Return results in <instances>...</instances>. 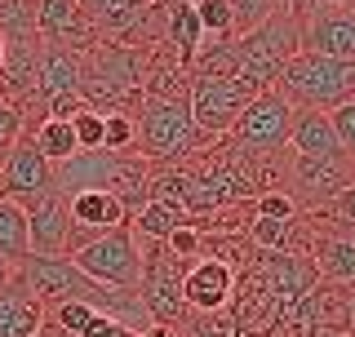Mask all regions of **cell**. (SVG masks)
Returning a JSON list of instances; mask_svg holds the SVG:
<instances>
[{
    "label": "cell",
    "instance_id": "36",
    "mask_svg": "<svg viewBox=\"0 0 355 337\" xmlns=\"http://www.w3.org/2000/svg\"><path fill=\"white\" fill-rule=\"evenodd\" d=\"M315 337H347V333H342V329H320Z\"/></svg>",
    "mask_w": 355,
    "mask_h": 337
},
{
    "label": "cell",
    "instance_id": "20",
    "mask_svg": "<svg viewBox=\"0 0 355 337\" xmlns=\"http://www.w3.org/2000/svg\"><path fill=\"white\" fill-rule=\"evenodd\" d=\"M164 36H169V44H173V58L182 62V67H191L200 40H205V31H200V22H196L191 0H182V5H169V9H164Z\"/></svg>",
    "mask_w": 355,
    "mask_h": 337
},
{
    "label": "cell",
    "instance_id": "9",
    "mask_svg": "<svg viewBox=\"0 0 355 337\" xmlns=\"http://www.w3.org/2000/svg\"><path fill=\"white\" fill-rule=\"evenodd\" d=\"M311 227V262L333 288H355V227L333 218H315Z\"/></svg>",
    "mask_w": 355,
    "mask_h": 337
},
{
    "label": "cell",
    "instance_id": "28",
    "mask_svg": "<svg viewBox=\"0 0 355 337\" xmlns=\"http://www.w3.org/2000/svg\"><path fill=\"white\" fill-rule=\"evenodd\" d=\"M253 213H258V218H271V222L302 218V209L293 205V196H288V191H262V196L253 200Z\"/></svg>",
    "mask_w": 355,
    "mask_h": 337
},
{
    "label": "cell",
    "instance_id": "31",
    "mask_svg": "<svg viewBox=\"0 0 355 337\" xmlns=\"http://www.w3.org/2000/svg\"><path fill=\"white\" fill-rule=\"evenodd\" d=\"M22 133V107L18 103H0V151H9Z\"/></svg>",
    "mask_w": 355,
    "mask_h": 337
},
{
    "label": "cell",
    "instance_id": "4",
    "mask_svg": "<svg viewBox=\"0 0 355 337\" xmlns=\"http://www.w3.org/2000/svg\"><path fill=\"white\" fill-rule=\"evenodd\" d=\"M71 262L103 288H116V293H138V279H142V249H138V235H133V222L125 227H111L103 235H94L89 244L71 253Z\"/></svg>",
    "mask_w": 355,
    "mask_h": 337
},
{
    "label": "cell",
    "instance_id": "32",
    "mask_svg": "<svg viewBox=\"0 0 355 337\" xmlns=\"http://www.w3.org/2000/svg\"><path fill=\"white\" fill-rule=\"evenodd\" d=\"M320 218H333V222H347V227H355V182L347 191H338V196L329 200V209H320Z\"/></svg>",
    "mask_w": 355,
    "mask_h": 337
},
{
    "label": "cell",
    "instance_id": "35",
    "mask_svg": "<svg viewBox=\"0 0 355 337\" xmlns=\"http://www.w3.org/2000/svg\"><path fill=\"white\" fill-rule=\"evenodd\" d=\"M9 279H14V266H9V262H0V288H5Z\"/></svg>",
    "mask_w": 355,
    "mask_h": 337
},
{
    "label": "cell",
    "instance_id": "33",
    "mask_svg": "<svg viewBox=\"0 0 355 337\" xmlns=\"http://www.w3.org/2000/svg\"><path fill=\"white\" fill-rule=\"evenodd\" d=\"M80 337H142V333H133V329H125L120 320H111V316H103V311H98Z\"/></svg>",
    "mask_w": 355,
    "mask_h": 337
},
{
    "label": "cell",
    "instance_id": "25",
    "mask_svg": "<svg viewBox=\"0 0 355 337\" xmlns=\"http://www.w3.org/2000/svg\"><path fill=\"white\" fill-rule=\"evenodd\" d=\"M138 142V120L129 111H103V151L111 155H129V147Z\"/></svg>",
    "mask_w": 355,
    "mask_h": 337
},
{
    "label": "cell",
    "instance_id": "34",
    "mask_svg": "<svg viewBox=\"0 0 355 337\" xmlns=\"http://www.w3.org/2000/svg\"><path fill=\"white\" fill-rule=\"evenodd\" d=\"M280 9H288L293 18H306L311 9H315V0H280Z\"/></svg>",
    "mask_w": 355,
    "mask_h": 337
},
{
    "label": "cell",
    "instance_id": "27",
    "mask_svg": "<svg viewBox=\"0 0 355 337\" xmlns=\"http://www.w3.org/2000/svg\"><path fill=\"white\" fill-rule=\"evenodd\" d=\"M71 133H76V147L80 151H103V111L76 107L71 111Z\"/></svg>",
    "mask_w": 355,
    "mask_h": 337
},
{
    "label": "cell",
    "instance_id": "10",
    "mask_svg": "<svg viewBox=\"0 0 355 337\" xmlns=\"http://www.w3.org/2000/svg\"><path fill=\"white\" fill-rule=\"evenodd\" d=\"M297 40H302V53L355 62V9L351 5H315L302 18Z\"/></svg>",
    "mask_w": 355,
    "mask_h": 337
},
{
    "label": "cell",
    "instance_id": "1",
    "mask_svg": "<svg viewBox=\"0 0 355 337\" xmlns=\"http://www.w3.org/2000/svg\"><path fill=\"white\" fill-rule=\"evenodd\" d=\"M297 31H302V18H293L288 9H275L271 18H262L258 27H249V31L236 36V76L253 94L275 89L280 71L302 53Z\"/></svg>",
    "mask_w": 355,
    "mask_h": 337
},
{
    "label": "cell",
    "instance_id": "6",
    "mask_svg": "<svg viewBox=\"0 0 355 337\" xmlns=\"http://www.w3.org/2000/svg\"><path fill=\"white\" fill-rule=\"evenodd\" d=\"M253 98L258 94L240 76H205V80H191V89H187V107H191V120L205 138L231 133V125L240 120V111Z\"/></svg>",
    "mask_w": 355,
    "mask_h": 337
},
{
    "label": "cell",
    "instance_id": "38",
    "mask_svg": "<svg viewBox=\"0 0 355 337\" xmlns=\"http://www.w3.org/2000/svg\"><path fill=\"white\" fill-rule=\"evenodd\" d=\"M351 9H355V0H351Z\"/></svg>",
    "mask_w": 355,
    "mask_h": 337
},
{
    "label": "cell",
    "instance_id": "11",
    "mask_svg": "<svg viewBox=\"0 0 355 337\" xmlns=\"http://www.w3.org/2000/svg\"><path fill=\"white\" fill-rule=\"evenodd\" d=\"M236 297V266L227 257H196L182 275V306H191L196 316H218L227 311V302Z\"/></svg>",
    "mask_w": 355,
    "mask_h": 337
},
{
    "label": "cell",
    "instance_id": "5",
    "mask_svg": "<svg viewBox=\"0 0 355 337\" xmlns=\"http://www.w3.org/2000/svg\"><path fill=\"white\" fill-rule=\"evenodd\" d=\"M293 116L297 111L284 103L275 89L258 94L249 107L240 111V120L231 125V147L249 155H280L293 138Z\"/></svg>",
    "mask_w": 355,
    "mask_h": 337
},
{
    "label": "cell",
    "instance_id": "23",
    "mask_svg": "<svg viewBox=\"0 0 355 337\" xmlns=\"http://www.w3.org/2000/svg\"><path fill=\"white\" fill-rule=\"evenodd\" d=\"M31 147H36L49 164H62V160H71L76 151V133H71V120H40L36 129H31Z\"/></svg>",
    "mask_w": 355,
    "mask_h": 337
},
{
    "label": "cell",
    "instance_id": "2",
    "mask_svg": "<svg viewBox=\"0 0 355 337\" xmlns=\"http://www.w3.org/2000/svg\"><path fill=\"white\" fill-rule=\"evenodd\" d=\"M275 94L293 111H333L342 103H355V62L320 58V53H297L280 71Z\"/></svg>",
    "mask_w": 355,
    "mask_h": 337
},
{
    "label": "cell",
    "instance_id": "7",
    "mask_svg": "<svg viewBox=\"0 0 355 337\" xmlns=\"http://www.w3.org/2000/svg\"><path fill=\"white\" fill-rule=\"evenodd\" d=\"M80 89H85V53L62 49V44H44L40 53V107L44 120H71V111L80 107Z\"/></svg>",
    "mask_w": 355,
    "mask_h": 337
},
{
    "label": "cell",
    "instance_id": "21",
    "mask_svg": "<svg viewBox=\"0 0 355 337\" xmlns=\"http://www.w3.org/2000/svg\"><path fill=\"white\" fill-rule=\"evenodd\" d=\"M187 71H191V80H205V76H236V36H205Z\"/></svg>",
    "mask_w": 355,
    "mask_h": 337
},
{
    "label": "cell",
    "instance_id": "19",
    "mask_svg": "<svg viewBox=\"0 0 355 337\" xmlns=\"http://www.w3.org/2000/svg\"><path fill=\"white\" fill-rule=\"evenodd\" d=\"M31 257V235H27V213L18 200L0 196V262L22 266Z\"/></svg>",
    "mask_w": 355,
    "mask_h": 337
},
{
    "label": "cell",
    "instance_id": "17",
    "mask_svg": "<svg viewBox=\"0 0 355 337\" xmlns=\"http://www.w3.org/2000/svg\"><path fill=\"white\" fill-rule=\"evenodd\" d=\"M36 329H40V302L14 275L0 288V337H36Z\"/></svg>",
    "mask_w": 355,
    "mask_h": 337
},
{
    "label": "cell",
    "instance_id": "26",
    "mask_svg": "<svg viewBox=\"0 0 355 337\" xmlns=\"http://www.w3.org/2000/svg\"><path fill=\"white\" fill-rule=\"evenodd\" d=\"M196 22L205 36H236V9L231 0H191Z\"/></svg>",
    "mask_w": 355,
    "mask_h": 337
},
{
    "label": "cell",
    "instance_id": "29",
    "mask_svg": "<svg viewBox=\"0 0 355 337\" xmlns=\"http://www.w3.org/2000/svg\"><path fill=\"white\" fill-rule=\"evenodd\" d=\"M98 311L94 306H85V302H62L58 311H53V324H58V333L62 337H80L89 329V320H94Z\"/></svg>",
    "mask_w": 355,
    "mask_h": 337
},
{
    "label": "cell",
    "instance_id": "13",
    "mask_svg": "<svg viewBox=\"0 0 355 337\" xmlns=\"http://www.w3.org/2000/svg\"><path fill=\"white\" fill-rule=\"evenodd\" d=\"M258 279H262L266 297H271V306L284 316L297 297L315 288L320 271H315V262H311L306 253H266L262 266H258Z\"/></svg>",
    "mask_w": 355,
    "mask_h": 337
},
{
    "label": "cell",
    "instance_id": "16",
    "mask_svg": "<svg viewBox=\"0 0 355 337\" xmlns=\"http://www.w3.org/2000/svg\"><path fill=\"white\" fill-rule=\"evenodd\" d=\"M288 147L302 155V160H338V155H347L342 142H338V133H333L329 111H297Z\"/></svg>",
    "mask_w": 355,
    "mask_h": 337
},
{
    "label": "cell",
    "instance_id": "18",
    "mask_svg": "<svg viewBox=\"0 0 355 337\" xmlns=\"http://www.w3.org/2000/svg\"><path fill=\"white\" fill-rule=\"evenodd\" d=\"M80 14L89 18V27L116 31V36H129V27L147 14V0H76Z\"/></svg>",
    "mask_w": 355,
    "mask_h": 337
},
{
    "label": "cell",
    "instance_id": "14",
    "mask_svg": "<svg viewBox=\"0 0 355 337\" xmlns=\"http://www.w3.org/2000/svg\"><path fill=\"white\" fill-rule=\"evenodd\" d=\"M44 191H53V164L31 147V138H18L0 164V196L22 205V200L44 196Z\"/></svg>",
    "mask_w": 355,
    "mask_h": 337
},
{
    "label": "cell",
    "instance_id": "37",
    "mask_svg": "<svg viewBox=\"0 0 355 337\" xmlns=\"http://www.w3.org/2000/svg\"><path fill=\"white\" fill-rule=\"evenodd\" d=\"M0 62H5V36H0Z\"/></svg>",
    "mask_w": 355,
    "mask_h": 337
},
{
    "label": "cell",
    "instance_id": "12",
    "mask_svg": "<svg viewBox=\"0 0 355 337\" xmlns=\"http://www.w3.org/2000/svg\"><path fill=\"white\" fill-rule=\"evenodd\" d=\"M22 213H27L31 257H67V244H71V213H67V200L58 191L22 200Z\"/></svg>",
    "mask_w": 355,
    "mask_h": 337
},
{
    "label": "cell",
    "instance_id": "15",
    "mask_svg": "<svg viewBox=\"0 0 355 337\" xmlns=\"http://www.w3.org/2000/svg\"><path fill=\"white\" fill-rule=\"evenodd\" d=\"M36 31L44 44H62V49L85 53L98 40V31L89 27L76 0H36Z\"/></svg>",
    "mask_w": 355,
    "mask_h": 337
},
{
    "label": "cell",
    "instance_id": "22",
    "mask_svg": "<svg viewBox=\"0 0 355 337\" xmlns=\"http://www.w3.org/2000/svg\"><path fill=\"white\" fill-rule=\"evenodd\" d=\"M182 227H196V218L178 205H164V200H151L142 213H133V231H142L147 240H169Z\"/></svg>",
    "mask_w": 355,
    "mask_h": 337
},
{
    "label": "cell",
    "instance_id": "30",
    "mask_svg": "<svg viewBox=\"0 0 355 337\" xmlns=\"http://www.w3.org/2000/svg\"><path fill=\"white\" fill-rule=\"evenodd\" d=\"M329 120H333V133H338V142H342V151L355 160V103H342V107H333L329 111Z\"/></svg>",
    "mask_w": 355,
    "mask_h": 337
},
{
    "label": "cell",
    "instance_id": "8",
    "mask_svg": "<svg viewBox=\"0 0 355 337\" xmlns=\"http://www.w3.org/2000/svg\"><path fill=\"white\" fill-rule=\"evenodd\" d=\"M284 182L297 209H329V200L355 182V160L351 155H338V160H302L297 155L284 168Z\"/></svg>",
    "mask_w": 355,
    "mask_h": 337
},
{
    "label": "cell",
    "instance_id": "3",
    "mask_svg": "<svg viewBox=\"0 0 355 337\" xmlns=\"http://www.w3.org/2000/svg\"><path fill=\"white\" fill-rule=\"evenodd\" d=\"M138 120V147L147 160H164V164H182L187 155H196L205 147V133L196 129L187 98H142V116Z\"/></svg>",
    "mask_w": 355,
    "mask_h": 337
},
{
    "label": "cell",
    "instance_id": "24",
    "mask_svg": "<svg viewBox=\"0 0 355 337\" xmlns=\"http://www.w3.org/2000/svg\"><path fill=\"white\" fill-rule=\"evenodd\" d=\"M0 36L5 40H31L36 31V0H0Z\"/></svg>",
    "mask_w": 355,
    "mask_h": 337
}]
</instances>
